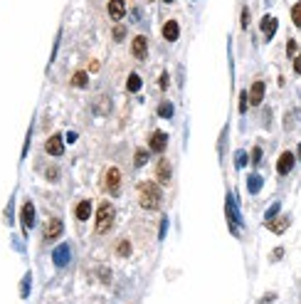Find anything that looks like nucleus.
Instances as JSON below:
<instances>
[{
  "instance_id": "1",
  "label": "nucleus",
  "mask_w": 301,
  "mask_h": 304,
  "mask_svg": "<svg viewBox=\"0 0 301 304\" xmlns=\"http://www.w3.org/2000/svg\"><path fill=\"white\" fill-rule=\"evenodd\" d=\"M161 200H163V193L158 188V183L146 181L138 186V203L143 210H158L161 208Z\"/></svg>"
},
{
  "instance_id": "2",
  "label": "nucleus",
  "mask_w": 301,
  "mask_h": 304,
  "mask_svg": "<svg viewBox=\"0 0 301 304\" xmlns=\"http://www.w3.org/2000/svg\"><path fill=\"white\" fill-rule=\"evenodd\" d=\"M114 218H116V210L109 200H104L99 208H96V223H94V230L99 235H104V232H109L114 225Z\"/></svg>"
},
{
  "instance_id": "3",
  "label": "nucleus",
  "mask_w": 301,
  "mask_h": 304,
  "mask_svg": "<svg viewBox=\"0 0 301 304\" xmlns=\"http://www.w3.org/2000/svg\"><path fill=\"white\" fill-rule=\"evenodd\" d=\"M101 186H104V190H106L109 195H119V190H121V171H119L116 166L106 168V171H104Z\"/></svg>"
},
{
  "instance_id": "4",
  "label": "nucleus",
  "mask_w": 301,
  "mask_h": 304,
  "mask_svg": "<svg viewBox=\"0 0 301 304\" xmlns=\"http://www.w3.org/2000/svg\"><path fill=\"white\" fill-rule=\"evenodd\" d=\"M45 151L50 153V156H62L64 153V136L62 133H52L45 141Z\"/></svg>"
},
{
  "instance_id": "5",
  "label": "nucleus",
  "mask_w": 301,
  "mask_h": 304,
  "mask_svg": "<svg viewBox=\"0 0 301 304\" xmlns=\"http://www.w3.org/2000/svg\"><path fill=\"white\" fill-rule=\"evenodd\" d=\"M131 55L136 59H146V55H148V40L143 35H136L131 40Z\"/></svg>"
},
{
  "instance_id": "6",
  "label": "nucleus",
  "mask_w": 301,
  "mask_h": 304,
  "mask_svg": "<svg viewBox=\"0 0 301 304\" xmlns=\"http://www.w3.org/2000/svg\"><path fill=\"white\" fill-rule=\"evenodd\" d=\"M150 151L153 153H163L166 146H168V133L166 131H153L150 133V141H148Z\"/></svg>"
},
{
  "instance_id": "7",
  "label": "nucleus",
  "mask_w": 301,
  "mask_h": 304,
  "mask_svg": "<svg viewBox=\"0 0 301 304\" xmlns=\"http://www.w3.org/2000/svg\"><path fill=\"white\" fill-rule=\"evenodd\" d=\"M170 176H173L170 161H168V158H161V161H158V166H156V178H158V183L168 186V183H170Z\"/></svg>"
},
{
  "instance_id": "8",
  "label": "nucleus",
  "mask_w": 301,
  "mask_h": 304,
  "mask_svg": "<svg viewBox=\"0 0 301 304\" xmlns=\"http://www.w3.org/2000/svg\"><path fill=\"white\" fill-rule=\"evenodd\" d=\"M227 223L232 232L237 235V225H240V213H237V206H235V195H227Z\"/></svg>"
},
{
  "instance_id": "9",
  "label": "nucleus",
  "mask_w": 301,
  "mask_h": 304,
  "mask_svg": "<svg viewBox=\"0 0 301 304\" xmlns=\"http://www.w3.org/2000/svg\"><path fill=\"white\" fill-rule=\"evenodd\" d=\"M62 230H64V225H62V220L59 218H50L47 220V225H45V240H57L59 235H62Z\"/></svg>"
},
{
  "instance_id": "10",
  "label": "nucleus",
  "mask_w": 301,
  "mask_h": 304,
  "mask_svg": "<svg viewBox=\"0 0 301 304\" xmlns=\"http://www.w3.org/2000/svg\"><path fill=\"white\" fill-rule=\"evenodd\" d=\"M32 225H35V206H32V200H27L22 206V228H25V235L32 230Z\"/></svg>"
},
{
  "instance_id": "11",
  "label": "nucleus",
  "mask_w": 301,
  "mask_h": 304,
  "mask_svg": "<svg viewBox=\"0 0 301 304\" xmlns=\"http://www.w3.org/2000/svg\"><path fill=\"white\" fill-rule=\"evenodd\" d=\"M294 153L284 151L282 156H279V161H277V171H279V176H286V173H291V168H294Z\"/></svg>"
},
{
  "instance_id": "12",
  "label": "nucleus",
  "mask_w": 301,
  "mask_h": 304,
  "mask_svg": "<svg viewBox=\"0 0 301 304\" xmlns=\"http://www.w3.org/2000/svg\"><path fill=\"white\" fill-rule=\"evenodd\" d=\"M277 27H279V22H277V18H274V15H264V18H262V35H264V40H272V38H274Z\"/></svg>"
},
{
  "instance_id": "13",
  "label": "nucleus",
  "mask_w": 301,
  "mask_h": 304,
  "mask_svg": "<svg viewBox=\"0 0 301 304\" xmlns=\"http://www.w3.org/2000/svg\"><path fill=\"white\" fill-rule=\"evenodd\" d=\"M106 10H109V18L111 20H121L126 15V3L124 0H109Z\"/></svg>"
},
{
  "instance_id": "14",
  "label": "nucleus",
  "mask_w": 301,
  "mask_h": 304,
  "mask_svg": "<svg viewBox=\"0 0 301 304\" xmlns=\"http://www.w3.org/2000/svg\"><path fill=\"white\" fill-rule=\"evenodd\" d=\"M69 252H72V247L69 245H59L55 250V252H52V260H55V265L57 267H64L67 265V262H69Z\"/></svg>"
},
{
  "instance_id": "15",
  "label": "nucleus",
  "mask_w": 301,
  "mask_h": 304,
  "mask_svg": "<svg viewBox=\"0 0 301 304\" xmlns=\"http://www.w3.org/2000/svg\"><path fill=\"white\" fill-rule=\"evenodd\" d=\"M180 35V25H178V20H168L166 25H163V40H168V42H175Z\"/></svg>"
},
{
  "instance_id": "16",
  "label": "nucleus",
  "mask_w": 301,
  "mask_h": 304,
  "mask_svg": "<svg viewBox=\"0 0 301 304\" xmlns=\"http://www.w3.org/2000/svg\"><path fill=\"white\" fill-rule=\"evenodd\" d=\"M262 96H264V82L257 79V82L252 84V89H249V104L259 107V104H262Z\"/></svg>"
},
{
  "instance_id": "17",
  "label": "nucleus",
  "mask_w": 301,
  "mask_h": 304,
  "mask_svg": "<svg viewBox=\"0 0 301 304\" xmlns=\"http://www.w3.org/2000/svg\"><path fill=\"white\" fill-rule=\"evenodd\" d=\"M74 215H77V220H89L92 218V200H79L77 203V208H74Z\"/></svg>"
},
{
  "instance_id": "18",
  "label": "nucleus",
  "mask_w": 301,
  "mask_h": 304,
  "mask_svg": "<svg viewBox=\"0 0 301 304\" xmlns=\"http://www.w3.org/2000/svg\"><path fill=\"white\" fill-rule=\"evenodd\" d=\"M289 223H291V220L284 215V218H279V220H267V228L272 230V232H277V235H279V232H284V230L289 228Z\"/></svg>"
},
{
  "instance_id": "19",
  "label": "nucleus",
  "mask_w": 301,
  "mask_h": 304,
  "mask_svg": "<svg viewBox=\"0 0 301 304\" xmlns=\"http://www.w3.org/2000/svg\"><path fill=\"white\" fill-rule=\"evenodd\" d=\"M87 84H89V77H87V72H82V70H79V72H74V75H72V87H77V89H84Z\"/></svg>"
},
{
  "instance_id": "20",
  "label": "nucleus",
  "mask_w": 301,
  "mask_h": 304,
  "mask_svg": "<svg viewBox=\"0 0 301 304\" xmlns=\"http://www.w3.org/2000/svg\"><path fill=\"white\" fill-rule=\"evenodd\" d=\"M259 188H262V178H259V173H252L249 181H247V190L249 193H259Z\"/></svg>"
},
{
  "instance_id": "21",
  "label": "nucleus",
  "mask_w": 301,
  "mask_h": 304,
  "mask_svg": "<svg viewBox=\"0 0 301 304\" xmlns=\"http://www.w3.org/2000/svg\"><path fill=\"white\" fill-rule=\"evenodd\" d=\"M133 163H136L138 168H141V166H146V163H148V151H146V149H136Z\"/></svg>"
},
{
  "instance_id": "22",
  "label": "nucleus",
  "mask_w": 301,
  "mask_h": 304,
  "mask_svg": "<svg viewBox=\"0 0 301 304\" xmlns=\"http://www.w3.org/2000/svg\"><path fill=\"white\" fill-rule=\"evenodd\" d=\"M126 89H129V92H138V89H141V77L136 75V72H133V75H129Z\"/></svg>"
},
{
  "instance_id": "23",
  "label": "nucleus",
  "mask_w": 301,
  "mask_h": 304,
  "mask_svg": "<svg viewBox=\"0 0 301 304\" xmlns=\"http://www.w3.org/2000/svg\"><path fill=\"white\" fill-rule=\"evenodd\" d=\"M116 255H119V257H129V255H131V243H129V240H121V243L116 245Z\"/></svg>"
},
{
  "instance_id": "24",
  "label": "nucleus",
  "mask_w": 301,
  "mask_h": 304,
  "mask_svg": "<svg viewBox=\"0 0 301 304\" xmlns=\"http://www.w3.org/2000/svg\"><path fill=\"white\" fill-rule=\"evenodd\" d=\"M45 178H47L50 183H57V181H59V168H57V166H47V168H45Z\"/></svg>"
},
{
  "instance_id": "25",
  "label": "nucleus",
  "mask_w": 301,
  "mask_h": 304,
  "mask_svg": "<svg viewBox=\"0 0 301 304\" xmlns=\"http://www.w3.org/2000/svg\"><path fill=\"white\" fill-rule=\"evenodd\" d=\"M158 114L163 116V119H170V116H173V104H168V102H163V104L158 107Z\"/></svg>"
},
{
  "instance_id": "26",
  "label": "nucleus",
  "mask_w": 301,
  "mask_h": 304,
  "mask_svg": "<svg viewBox=\"0 0 301 304\" xmlns=\"http://www.w3.org/2000/svg\"><path fill=\"white\" fill-rule=\"evenodd\" d=\"M291 20H294L296 27H301V3H296V5L291 8Z\"/></svg>"
},
{
  "instance_id": "27",
  "label": "nucleus",
  "mask_w": 301,
  "mask_h": 304,
  "mask_svg": "<svg viewBox=\"0 0 301 304\" xmlns=\"http://www.w3.org/2000/svg\"><path fill=\"white\" fill-rule=\"evenodd\" d=\"M30 280H32V275H25L22 287H20V294H22V297H27V294H30Z\"/></svg>"
},
{
  "instance_id": "28",
  "label": "nucleus",
  "mask_w": 301,
  "mask_h": 304,
  "mask_svg": "<svg viewBox=\"0 0 301 304\" xmlns=\"http://www.w3.org/2000/svg\"><path fill=\"white\" fill-rule=\"evenodd\" d=\"M245 163H247V153L245 151H237V153H235V166H237V168H242Z\"/></svg>"
},
{
  "instance_id": "29",
  "label": "nucleus",
  "mask_w": 301,
  "mask_h": 304,
  "mask_svg": "<svg viewBox=\"0 0 301 304\" xmlns=\"http://www.w3.org/2000/svg\"><path fill=\"white\" fill-rule=\"evenodd\" d=\"M247 104H249V94L242 92V94H240V112H242V114L247 112Z\"/></svg>"
},
{
  "instance_id": "30",
  "label": "nucleus",
  "mask_w": 301,
  "mask_h": 304,
  "mask_svg": "<svg viewBox=\"0 0 301 304\" xmlns=\"http://www.w3.org/2000/svg\"><path fill=\"white\" fill-rule=\"evenodd\" d=\"M286 55H289V57L296 55V40H289V45H286Z\"/></svg>"
},
{
  "instance_id": "31",
  "label": "nucleus",
  "mask_w": 301,
  "mask_h": 304,
  "mask_svg": "<svg viewBox=\"0 0 301 304\" xmlns=\"http://www.w3.org/2000/svg\"><path fill=\"white\" fill-rule=\"evenodd\" d=\"M259 161H262V149L254 146V151H252V163H259Z\"/></svg>"
},
{
  "instance_id": "32",
  "label": "nucleus",
  "mask_w": 301,
  "mask_h": 304,
  "mask_svg": "<svg viewBox=\"0 0 301 304\" xmlns=\"http://www.w3.org/2000/svg\"><path fill=\"white\" fill-rule=\"evenodd\" d=\"M277 213H279V203H274L272 208L267 210V220H274V215H277Z\"/></svg>"
},
{
  "instance_id": "33",
  "label": "nucleus",
  "mask_w": 301,
  "mask_h": 304,
  "mask_svg": "<svg viewBox=\"0 0 301 304\" xmlns=\"http://www.w3.org/2000/svg\"><path fill=\"white\" fill-rule=\"evenodd\" d=\"M124 35H126V30H124L121 25H116V27H114V38H116V40H124Z\"/></svg>"
},
{
  "instance_id": "34",
  "label": "nucleus",
  "mask_w": 301,
  "mask_h": 304,
  "mask_svg": "<svg viewBox=\"0 0 301 304\" xmlns=\"http://www.w3.org/2000/svg\"><path fill=\"white\" fill-rule=\"evenodd\" d=\"M294 72H296V75H301V52L294 57Z\"/></svg>"
},
{
  "instance_id": "35",
  "label": "nucleus",
  "mask_w": 301,
  "mask_h": 304,
  "mask_svg": "<svg viewBox=\"0 0 301 304\" xmlns=\"http://www.w3.org/2000/svg\"><path fill=\"white\" fill-rule=\"evenodd\" d=\"M64 141H67V144H74V141H77V131H67Z\"/></svg>"
},
{
  "instance_id": "36",
  "label": "nucleus",
  "mask_w": 301,
  "mask_h": 304,
  "mask_svg": "<svg viewBox=\"0 0 301 304\" xmlns=\"http://www.w3.org/2000/svg\"><path fill=\"white\" fill-rule=\"evenodd\" d=\"M247 25H249V10H242V27H247Z\"/></svg>"
},
{
  "instance_id": "37",
  "label": "nucleus",
  "mask_w": 301,
  "mask_h": 304,
  "mask_svg": "<svg viewBox=\"0 0 301 304\" xmlns=\"http://www.w3.org/2000/svg\"><path fill=\"white\" fill-rule=\"evenodd\" d=\"M158 84H161V89H166V87H168V75H166V72L161 75V82H158Z\"/></svg>"
},
{
  "instance_id": "38",
  "label": "nucleus",
  "mask_w": 301,
  "mask_h": 304,
  "mask_svg": "<svg viewBox=\"0 0 301 304\" xmlns=\"http://www.w3.org/2000/svg\"><path fill=\"white\" fill-rule=\"evenodd\" d=\"M279 255H284V250H274V252H272V260H279Z\"/></svg>"
},
{
  "instance_id": "39",
  "label": "nucleus",
  "mask_w": 301,
  "mask_h": 304,
  "mask_svg": "<svg viewBox=\"0 0 301 304\" xmlns=\"http://www.w3.org/2000/svg\"><path fill=\"white\" fill-rule=\"evenodd\" d=\"M296 153H299V158H301V144H299V149H296Z\"/></svg>"
},
{
  "instance_id": "40",
  "label": "nucleus",
  "mask_w": 301,
  "mask_h": 304,
  "mask_svg": "<svg viewBox=\"0 0 301 304\" xmlns=\"http://www.w3.org/2000/svg\"><path fill=\"white\" fill-rule=\"evenodd\" d=\"M163 3H173V0H163Z\"/></svg>"
}]
</instances>
